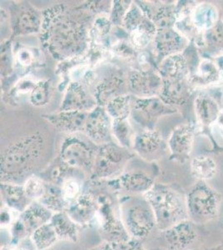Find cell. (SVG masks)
Here are the masks:
<instances>
[{
  "label": "cell",
  "instance_id": "obj_44",
  "mask_svg": "<svg viewBox=\"0 0 223 250\" xmlns=\"http://www.w3.org/2000/svg\"><path fill=\"white\" fill-rule=\"evenodd\" d=\"M218 127V131L223 138V111L221 113L220 116L218 118V122L216 124Z\"/></svg>",
  "mask_w": 223,
  "mask_h": 250
},
{
  "label": "cell",
  "instance_id": "obj_26",
  "mask_svg": "<svg viewBox=\"0 0 223 250\" xmlns=\"http://www.w3.org/2000/svg\"><path fill=\"white\" fill-rule=\"evenodd\" d=\"M124 80L120 74H113L99 83L94 92V98L99 105L106 106L107 103L120 94L124 87Z\"/></svg>",
  "mask_w": 223,
  "mask_h": 250
},
{
  "label": "cell",
  "instance_id": "obj_42",
  "mask_svg": "<svg viewBox=\"0 0 223 250\" xmlns=\"http://www.w3.org/2000/svg\"><path fill=\"white\" fill-rule=\"evenodd\" d=\"M18 60L19 62L22 64V65L28 66L31 64L34 60V56L32 54L31 52L29 51V49H21L19 53H18Z\"/></svg>",
  "mask_w": 223,
  "mask_h": 250
},
{
  "label": "cell",
  "instance_id": "obj_41",
  "mask_svg": "<svg viewBox=\"0 0 223 250\" xmlns=\"http://www.w3.org/2000/svg\"><path fill=\"white\" fill-rule=\"evenodd\" d=\"M116 250H143V247L141 245V241L136 239H130L127 242H124L120 245H114Z\"/></svg>",
  "mask_w": 223,
  "mask_h": 250
},
{
  "label": "cell",
  "instance_id": "obj_18",
  "mask_svg": "<svg viewBox=\"0 0 223 250\" xmlns=\"http://www.w3.org/2000/svg\"><path fill=\"white\" fill-rule=\"evenodd\" d=\"M190 17L193 28L201 35L212 29L222 19L218 7L211 2H197Z\"/></svg>",
  "mask_w": 223,
  "mask_h": 250
},
{
  "label": "cell",
  "instance_id": "obj_32",
  "mask_svg": "<svg viewBox=\"0 0 223 250\" xmlns=\"http://www.w3.org/2000/svg\"><path fill=\"white\" fill-rule=\"evenodd\" d=\"M30 239L36 250H49L60 240L50 222L34 231Z\"/></svg>",
  "mask_w": 223,
  "mask_h": 250
},
{
  "label": "cell",
  "instance_id": "obj_2",
  "mask_svg": "<svg viewBox=\"0 0 223 250\" xmlns=\"http://www.w3.org/2000/svg\"><path fill=\"white\" fill-rule=\"evenodd\" d=\"M44 149V140L40 134L23 137L1 154L2 182L16 183L25 179L36 168Z\"/></svg>",
  "mask_w": 223,
  "mask_h": 250
},
{
  "label": "cell",
  "instance_id": "obj_30",
  "mask_svg": "<svg viewBox=\"0 0 223 250\" xmlns=\"http://www.w3.org/2000/svg\"><path fill=\"white\" fill-rule=\"evenodd\" d=\"M203 48L199 50L201 54L207 56H217L223 54V20L203 35Z\"/></svg>",
  "mask_w": 223,
  "mask_h": 250
},
{
  "label": "cell",
  "instance_id": "obj_28",
  "mask_svg": "<svg viewBox=\"0 0 223 250\" xmlns=\"http://www.w3.org/2000/svg\"><path fill=\"white\" fill-rule=\"evenodd\" d=\"M148 18L155 24L157 29L175 28L178 20V4H162L155 10H149Z\"/></svg>",
  "mask_w": 223,
  "mask_h": 250
},
{
  "label": "cell",
  "instance_id": "obj_16",
  "mask_svg": "<svg viewBox=\"0 0 223 250\" xmlns=\"http://www.w3.org/2000/svg\"><path fill=\"white\" fill-rule=\"evenodd\" d=\"M102 106L93 108L88 114L84 126L87 136L93 142L102 145L107 140L110 130V120Z\"/></svg>",
  "mask_w": 223,
  "mask_h": 250
},
{
  "label": "cell",
  "instance_id": "obj_11",
  "mask_svg": "<svg viewBox=\"0 0 223 250\" xmlns=\"http://www.w3.org/2000/svg\"><path fill=\"white\" fill-rule=\"evenodd\" d=\"M196 135V125L192 123L182 124L173 128L167 142L172 159L180 163L189 159Z\"/></svg>",
  "mask_w": 223,
  "mask_h": 250
},
{
  "label": "cell",
  "instance_id": "obj_14",
  "mask_svg": "<svg viewBox=\"0 0 223 250\" xmlns=\"http://www.w3.org/2000/svg\"><path fill=\"white\" fill-rule=\"evenodd\" d=\"M163 235L171 250H189L198 239L195 224L189 219L163 231Z\"/></svg>",
  "mask_w": 223,
  "mask_h": 250
},
{
  "label": "cell",
  "instance_id": "obj_48",
  "mask_svg": "<svg viewBox=\"0 0 223 250\" xmlns=\"http://www.w3.org/2000/svg\"></svg>",
  "mask_w": 223,
  "mask_h": 250
},
{
  "label": "cell",
  "instance_id": "obj_12",
  "mask_svg": "<svg viewBox=\"0 0 223 250\" xmlns=\"http://www.w3.org/2000/svg\"><path fill=\"white\" fill-rule=\"evenodd\" d=\"M189 81L194 88H209L223 82V68L217 58L201 54L200 62Z\"/></svg>",
  "mask_w": 223,
  "mask_h": 250
},
{
  "label": "cell",
  "instance_id": "obj_19",
  "mask_svg": "<svg viewBox=\"0 0 223 250\" xmlns=\"http://www.w3.org/2000/svg\"><path fill=\"white\" fill-rule=\"evenodd\" d=\"M128 82L134 93L147 98L160 95L163 80L159 74L153 72H134L129 76Z\"/></svg>",
  "mask_w": 223,
  "mask_h": 250
},
{
  "label": "cell",
  "instance_id": "obj_13",
  "mask_svg": "<svg viewBox=\"0 0 223 250\" xmlns=\"http://www.w3.org/2000/svg\"><path fill=\"white\" fill-rule=\"evenodd\" d=\"M189 40L176 28L158 29L154 38V48L162 60L180 54L189 45Z\"/></svg>",
  "mask_w": 223,
  "mask_h": 250
},
{
  "label": "cell",
  "instance_id": "obj_39",
  "mask_svg": "<svg viewBox=\"0 0 223 250\" xmlns=\"http://www.w3.org/2000/svg\"><path fill=\"white\" fill-rule=\"evenodd\" d=\"M20 215V213L3 206V208H1V228L10 229Z\"/></svg>",
  "mask_w": 223,
  "mask_h": 250
},
{
  "label": "cell",
  "instance_id": "obj_46",
  "mask_svg": "<svg viewBox=\"0 0 223 250\" xmlns=\"http://www.w3.org/2000/svg\"><path fill=\"white\" fill-rule=\"evenodd\" d=\"M26 250V249H23V248L15 247V250Z\"/></svg>",
  "mask_w": 223,
  "mask_h": 250
},
{
  "label": "cell",
  "instance_id": "obj_29",
  "mask_svg": "<svg viewBox=\"0 0 223 250\" xmlns=\"http://www.w3.org/2000/svg\"><path fill=\"white\" fill-rule=\"evenodd\" d=\"M191 173L198 181L206 182L214 179L218 173V164L212 157L198 155L191 160Z\"/></svg>",
  "mask_w": 223,
  "mask_h": 250
},
{
  "label": "cell",
  "instance_id": "obj_9",
  "mask_svg": "<svg viewBox=\"0 0 223 250\" xmlns=\"http://www.w3.org/2000/svg\"><path fill=\"white\" fill-rule=\"evenodd\" d=\"M129 154L117 145L105 144L97 152L93 165V177L94 179H107L114 177L123 168Z\"/></svg>",
  "mask_w": 223,
  "mask_h": 250
},
{
  "label": "cell",
  "instance_id": "obj_35",
  "mask_svg": "<svg viewBox=\"0 0 223 250\" xmlns=\"http://www.w3.org/2000/svg\"><path fill=\"white\" fill-rule=\"evenodd\" d=\"M52 88L48 80L37 83L32 88L29 101L35 107H42L49 103L51 99Z\"/></svg>",
  "mask_w": 223,
  "mask_h": 250
},
{
  "label": "cell",
  "instance_id": "obj_7",
  "mask_svg": "<svg viewBox=\"0 0 223 250\" xmlns=\"http://www.w3.org/2000/svg\"><path fill=\"white\" fill-rule=\"evenodd\" d=\"M97 152L88 143L79 137L69 136L62 144L61 162L69 168L93 170Z\"/></svg>",
  "mask_w": 223,
  "mask_h": 250
},
{
  "label": "cell",
  "instance_id": "obj_43",
  "mask_svg": "<svg viewBox=\"0 0 223 250\" xmlns=\"http://www.w3.org/2000/svg\"><path fill=\"white\" fill-rule=\"evenodd\" d=\"M91 250H116V249H115V246L113 244H111L109 242L105 241L102 243L101 245H98L97 247Z\"/></svg>",
  "mask_w": 223,
  "mask_h": 250
},
{
  "label": "cell",
  "instance_id": "obj_15",
  "mask_svg": "<svg viewBox=\"0 0 223 250\" xmlns=\"http://www.w3.org/2000/svg\"><path fill=\"white\" fill-rule=\"evenodd\" d=\"M162 88L159 98L167 105L172 107L186 105L193 95L195 88L188 79L162 80Z\"/></svg>",
  "mask_w": 223,
  "mask_h": 250
},
{
  "label": "cell",
  "instance_id": "obj_5",
  "mask_svg": "<svg viewBox=\"0 0 223 250\" xmlns=\"http://www.w3.org/2000/svg\"><path fill=\"white\" fill-rule=\"evenodd\" d=\"M120 217L131 239L142 241L157 228L153 209L147 200L130 199L121 204Z\"/></svg>",
  "mask_w": 223,
  "mask_h": 250
},
{
  "label": "cell",
  "instance_id": "obj_40",
  "mask_svg": "<svg viewBox=\"0 0 223 250\" xmlns=\"http://www.w3.org/2000/svg\"><path fill=\"white\" fill-rule=\"evenodd\" d=\"M116 3H114V9L112 13V20L113 23H116L117 24L122 23V20L124 19L126 15V10L127 9V3L122 1H116Z\"/></svg>",
  "mask_w": 223,
  "mask_h": 250
},
{
  "label": "cell",
  "instance_id": "obj_3",
  "mask_svg": "<svg viewBox=\"0 0 223 250\" xmlns=\"http://www.w3.org/2000/svg\"><path fill=\"white\" fill-rule=\"evenodd\" d=\"M153 209L157 228L166 230L176 224L188 219L186 199L178 191L162 184H155L142 195Z\"/></svg>",
  "mask_w": 223,
  "mask_h": 250
},
{
  "label": "cell",
  "instance_id": "obj_20",
  "mask_svg": "<svg viewBox=\"0 0 223 250\" xmlns=\"http://www.w3.org/2000/svg\"><path fill=\"white\" fill-rule=\"evenodd\" d=\"M88 114L85 111H61L59 114L45 116L54 127L66 133H76L84 129Z\"/></svg>",
  "mask_w": 223,
  "mask_h": 250
},
{
  "label": "cell",
  "instance_id": "obj_1",
  "mask_svg": "<svg viewBox=\"0 0 223 250\" xmlns=\"http://www.w3.org/2000/svg\"><path fill=\"white\" fill-rule=\"evenodd\" d=\"M42 15L41 40L54 58L66 60L84 50L87 30L79 15L63 4L46 9Z\"/></svg>",
  "mask_w": 223,
  "mask_h": 250
},
{
  "label": "cell",
  "instance_id": "obj_31",
  "mask_svg": "<svg viewBox=\"0 0 223 250\" xmlns=\"http://www.w3.org/2000/svg\"><path fill=\"white\" fill-rule=\"evenodd\" d=\"M39 202L53 213L66 212L68 207L62 197L61 188L48 184H46L45 192Z\"/></svg>",
  "mask_w": 223,
  "mask_h": 250
},
{
  "label": "cell",
  "instance_id": "obj_37",
  "mask_svg": "<svg viewBox=\"0 0 223 250\" xmlns=\"http://www.w3.org/2000/svg\"><path fill=\"white\" fill-rule=\"evenodd\" d=\"M113 134L119 144L124 148H129L131 145L132 129L127 120H114L113 125Z\"/></svg>",
  "mask_w": 223,
  "mask_h": 250
},
{
  "label": "cell",
  "instance_id": "obj_21",
  "mask_svg": "<svg viewBox=\"0 0 223 250\" xmlns=\"http://www.w3.org/2000/svg\"><path fill=\"white\" fill-rule=\"evenodd\" d=\"M1 199L3 206L20 213L33 203L26 196L23 185L16 183H1Z\"/></svg>",
  "mask_w": 223,
  "mask_h": 250
},
{
  "label": "cell",
  "instance_id": "obj_38",
  "mask_svg": "<svg viewBox=\"0 0 223 250\" xmlns=\"http://www.w3.org/2000/svg\"><path fill=\"white\" fill-rule=\"evenodd\" d=\"M62 197L68 205L74 203L82 194V185L79 180L68 178L63 180L61 185Z\"/></svg>",
  "mask_w": 223,
  "mask_h": 250
},
{
  "label": "cell",
  "instance_id": "obj_8",
  "mask_svg": "<svg viewBox=\"0 0 223 250\" xmlns=\"http://www.w3.org/2000/svg\"><path fill=\"white\" fill-rule=\"evenodd\" d=\"M54 213L40 202L32 203L9 229L14 243L30 237L37 229L49 223Z\"/></svg>",
  "mask_w": 223,
  "mask_h": 250
},
{
  "label": "cell",
  "instance_id": "obj_17",
  "mask_svg": "<svg viewBox=\"0 0 223 250\" xmlns=\"http://www.w3.org/2000/svg\"><path fill=\"white\" fill-rule=\"evenodd\" d=\"M99 210L98 198L91 193H82L78 199L68 205L66 213L79 225L90 224L96 219Z\"/></svg>",
  "mask_w": 223,
  "mask_h": 250
},
{
  "label": "cell",
  "instance_id": "obj_36",
  "mask_svg": "<svg viewBox=\"0 0 223 250\" xmlns=\"http://www.w3.org/2000/svg\"><path fill=\"white\" fill-rule=\"evenodd\" d=\"M26 196L31 202H39L44 194L46 183L37 176H30L23 185Z\"/></svg>",
  "mask_w": 223,
  "mask_h": 250
},
{
  "label": "cell",
  "instance_id": "obj_27",
  "mask_svg": "<svg viewBox=\"0 0 223 250\" xmlns=\"http://www.w3.org/2000/svg\"><path fill=\"white\" fill-rule=\"evenodd\" d=\"M50 223L60 240L70 243L79 240V225L66 212L54 213Z\"/></svg>",
  "mask_w": 223,
  "mask_h": 250
},
{
  "label": "cell",
  "instance_id": "obj_47",
  "mask_svg": "<svg viewBox=\"0 0 223 250\" xmlns=\"http://www.w3.org/2000/svg\"></svg>",
  "mask_w": 223,
  "mask_h": 250
},
{
  "label": "cell",
  "instance_id": "obj_22",
  "mask_svg": "<svg viewBox=\"0 0 223 250\" xmlns=\"http://www.w3.org/2000/svg\"><path fill=\"white\" fill-rule=\"evenodd\" d=\"M94 104L92 99L79 83H71L61 104V111H85Z\"/></svg>",
  "mask_w": 223,
  "mask_h": 250
},
{
  "label": "cell",
  "instance_id": "obj_4",
  "mask_svg": "<svg viewBox=\"0 0 223 250\" xmlns=\"http://www.w3.org/2000/svg\"><path fill=\"white\" fill-rule=\"evenodd\" d=\"M223 92L220 88H205L199 92L193 100L196 115V133L198 136L206 137L212 145V153H222L223 147L213 135V126L218 122L223 112Z\"/></svg>",
  "mask_w": 223,
  "mask_h": 250
},
{
  "label": "cell",
  "instance_id": "obj_23",
  "mask_svg": "<svg viewBox=\"0 0 223 250\" xmlns=\"http://www.w3.org/2000/svg\"><path fill=\"white\" fill-rule=\"evenodd\" d=\"M162 147V138L158 131L148 129L138 134L134 139L133 148L140 156L151 159L158 155Z\"/></svg>",
  "mask_w": 223,
  "mask_h": 250
},
{
  "label": "cell",
  "instance_id": "obj_6",
  "mask_svg": "<svg viewBox=\"0 0 223 250\" xmlns=\"http://www.w3.org/2000/svg\"><path fill=\"white\" fill-rule=\"evenodd\" d=\"M185 199L188 218L194 224H206L218 217L222 197L206 182L198 181Z\"/></svg>",
  "mask_w": 223,
  "mask_h": 250
},
{
  "label": "cell",
  "instance_id": "obj_25",
  "mask_svg": "<svg viewBox=\"0 0 223 250\" xmlns=\"http://www.w3.org/2000/svg\"><path fill=\"white\" fill-rule=\"evenodd\" d=\"M119 185L122 189L132 194L145 193L154 186V181L147 173L143 172H132L122 174L119 179Z\"/></svg>",
  "mask_w": 223,
  "mask_h": 250
},
{
  "label": "cell",
  "instance_id": "obj_34",
  "mask_svg": "<svg viewBox=\"0 0 223 250\" xmlns=\"http://www.w3.org/2000/svg\"><path fill=\"white\" fill-rule=\"evenodd\" d=\"M132 99L130 95L122 94L107 103L106 111L114 120H127L132 113Z\"/></svg>",
  "mask_w": 223,
  "mask_h": 250
},
{
  "label": "cell",
  "instance_id": "obj_33",
  "mask_svg": "<svg viewBox=\"0 0 223 250\" xmlns=\"http://www.w3.org/2000/svg\"><path fill=\"white\" fill-rule=\"evenodd\" d=\"M157 31L155 24L147 17L137 29L131 32V41L137 48H145L154 40Z\"/></svg>",
  "mask_w": 223,
  "mask_h": 250
},
{
  "label": "cell",
  "instance_id": "obj_10",
  "mask_svg": "<svg viewBox=\"0 0 223 250\" xmlns=\"http://www.w3.org/2000/svg\"><path fill=\"white\" fill-rule=\"evenodd\" d=\"M176 113H178V108L167 105L159 97H143L134 100L132 104L134 120L148 128H151L161 117Z\"/></svg>",
  "mask_w": 223,
  "mask_h": 250
},
{
  "label": "cell",
  "instance_id": "obj_45",
  "mask_svg": "<svg viewBox=\"0 0 223 250\" xmlns=\"http://www.w3.org/2000/svg\"><path fill=\"white\" fill-rule=\"evenodd\" d=\"M16 246L14 245H3V247L1 248V250H14Z\"/></svg>",
  "mask_w": 223,
  "mask_h": 250
},
{
  "label": "cell",
  "instance_id": "obj_24",
  "mask_svg": "<svg viewBox=\"0 0 223 250\" xmlns=\"http://www.w3.org/2000/svg\"><path fill=\"white\" fill-rule=\"evenodd\" d=\"M42 15L31 6L20 7L15 17V30L17 34H30L41 30Z\"/></svg>",
  "mask_w": 223,
  "mask_h": 250
}]
</instances>
